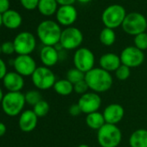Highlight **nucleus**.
<instances>
[{
	"label": "nucleus",
	"instance_id": "72a5a7b5",
	"mask_svg": "<svg viewBox=\"0 0 147 147\" xmlns=\"http://www.w3.org/2000/svg\"><path fill=\"white\" fill-rule=\"evenodd\" d=\"M68 113L72 115V116H78L80 115L81 114H82V111L79 106L78 103H75V104H72L68 109Z\"/></svg>",
	"mask_w": 147,
	"mask_h": 147
},
{
	"label": "nucleus",
	"instance_id": "cd10ccee",
	"mask_svg": "<svg viewBox=\"0 0 147 147\" xmlns=\"http://www.w3.org/2000/svg\"><path fill=\"white\" fill-rule=\"evenodd\" d=\"M24 96H25L26 103H28L29 105H31V106H35L37 102H39L41 100H42L41 93L36 90L27 91L26 94L24 95Z\"/></svg>",
	"mask_w": 147,
	"mask_h": 147
},
{
	"label": "nucleus",
	"instance_id": "7ed1b4c3",
	"mask_svg": "<svg viewBox=\"0 0 147 147\" xmlns=\"http://www.w3.org/2000/svg\"><path fill=\"white\" fill-rule=\"evenodd\" d=\"M97 140L101 147H118L122 140V133L117 125L106 123L98 130Z\"/></svg>",
	"mask_w": 147,
	"mask_h": 147
},
{
	"label": "nucleus",
	"instance_id": "a211bd4d",
	"mask_svg": "<svg viewBox=\"0 0 147 147\" xmlns=\"http://www.w3.org/2000/svg\"><path fill=\"white\" fill-rule=\"evenodd\" d=\"M40 59L44 66L52 67L60 59L59 51L53 46H43L40 51Z\"/></svg>",
	"mask_w": 147,
	"mask_h": 147
},
{
	"label": "nucleus",
	"instance_id": "c85d7f7f",
	"mask_svg": "<svg viewBox=\"0 0 147 147\" xmlns=\"http://www.w3.org/2000/svg\"><path fill=\"white\" fill-rule=\"evenodd\" d=\"M134 46L142 50L145 51L147 49V33L144 32L141 34H139L134 36Z\"/></svg>",
	"mask_w": 147,
	"mask_h": 147
},
{
	"label": "nucleus",
	"instance_id": "39448f33",
	"mask_svg": "<svg viewBox=\"0 0 147 147\" xmlns=\"http://www.w3.org/2000/svg\"><path fill=\"white\" fill-rule=\"evenodd\" d=\"M126 9L120 4H111L107 6L101 14V21L105 27L115 29L121 27L126 16Z\"/></svg>",
	"mask_w": 147,
	"mask_h": 147
},
{
	"label": "nucleus",
	"instance_id": "9d476101",
	"mask_svg": "<svg viewBox=\"0 0 147 147\" xmlns=\"http://www.w3.org/2000/svg\"><path fill=\"white\" fill-rule=\"evenodd\" d=\"M73 62L75 68L87 73L94 68L95 57L94 53L88 47H79L75 50L73 57Z\"/></svg>",
	"mask_w": 147,
	"mask_h": 147
},
{
	"label": "nucleus",
	"instance_id": "e433bc0d",
	"mask_svg": "<svg viewBox=\"0 0 147 147\" xmlns=\"http://www.w3.org/2000/svg\"><path fill=\"white\" fill-rule=\"evenodd\" d=\"M59 5H71L74 4L76 0H55Z\"/></svg>",
	"mask_w": 147,
	"mask_h": 147
},
{
	"label": "nucleus",
	"instance_id": "b1692460",
	"mask_svg": "<svg viewBox=\"0 0 147 147\" xmlns=\"http://www.w3.org/2000/svg\"><path fill=\"white\" fill-rule=\"evenodd\" d=\"M53 89L58 95L67 96L74 91V84L71 82H69L67 78L60 79L55 82Z\"/></svg>",
	"mask_w": 147,
	"mask_h": 147
},
{
	"label": "nucleus",
	"instance_id": "5701e85b",
	"mask_svg": "<svg viewBox=\"0 0 147 147\" xmlns=\"http://www.w3.org/2000/svg\"><path fill=\"white\" fill-rule=\"evenodd\" d=\"M130 147H147V130L138 129L129 138Z\"/></svg>",
	"mask_w": 147,
	"mask_h": 147
},
{
	"label": "nucleus",
	"instance_id": "a19ab883",
	"mask_svg": "<svg viewBox=\"0 0 147 147\" xmlns=\"http://www.w3.org/2000/svg\"><path fill=\"white\" fill-rule=\"evenodd\" d=\"M77 147H89V146L88 145H86V144H81V145L78 146Z\"/></svg>",
	"mask_w": 147,
	"mask_h": 147
},
{
	"label": "nucleus",
	"instance_id": "2f4dec72",
	"mask_svg": "<svg viewBox=\"0 0 147 147\" xmlns=\"http://www.w3.org/2000/svg\"><path fill=\"white\" fill-rule=\"evenodd\" d=\"M23 9L27 10H34L37 9L39 0H19Z\"/></svg>",
	"mask_w": 147,
	"mask_h": 147
},
{
	"label": "nucleus",
	"instance_id": "bb28decb",
	"mask_svg": "<svg viewBox=\"0 0 147 147\" xmlns=\"http://www.w3.org/2000/svg\"><path fill=\"white\" fill-rule=\"evenodd\" d=\"M33 111L37 115V117H44L48 115L49 111V104L44 100H41L35 106H33Z\"/></svg>",
	"mask_w": 147,
	"mask_h": 147
},
{
	"label": "nucleus",
	"instance_id": "4be33fe9",
	"mask_svg": "<svg viewBox=\"0 0 147 147\" xmlns=\"http://www.w3.org/2000/svg\"><path fill=\"white\" fill-rule=\"evenodd\" d=\"M86 124L89 128L98 131L106 124V121H105L103 114L97 111V112H94V113L87 115Z\"/></svg>",
	"mask_w": 147,
	"mask_h": 147
},
{
	"label": "nucleus",
	"instance_id": "ddd939ff",
	"mask_svg": "<svg viewBox=\"0 0 147 147\" xmlns=\"http://www.w3.org/2000/svg\"><path fill=\"white\" fill-rule=\"evenodd\" d=\"M82 111V113L88 115L94 112H97L101 106V98L98 93L87 92L81 95L77 102Z\"/></svg>",
	"mask_w": 147,
	"mask_h": 147
},
{
	"label": "nucleus",
	"instance_id": "c756f323",
	"mask_svg": "<svg viewBox=\"0 0 147 147\" xmlns=\"http://www.w3.org/2000/svg\"><path fill=\"white\" fill-rule=\"evenodd\" d=\"M114 72H115V77L119 80L125 81L128 79L129 77L131 76V68L125 65H121Z\"/></svg>",
	"mask_w": 147,
	"mask_h": 147
},
{
	"label": "nucleus",
	"instance_id": "f3484780",
	"mask_svg": "<svg viewBox=\"0 0 147 147\" xmlns=\"http://www.w3.org/2000/svg\"><path fill=\"white\" fill-rule=\"evenodd\" d=\"M38 122V117L33 110H24L20 114L18 120V126L20 129L24 133H29L33 131Z\"/></svg>",
	"mask_w": 147,
	"mask_h": 147
},
{
	"label": "nucleus",
	"instance_id": "f704fd0d",
	"mask_svg": "<svg viewBox=\"0 0 147 147\" xmlns=\"http://www.w3.org/2000/svg\"><path fill=\"white\" fill-rule=\"evenodd\" d=\"M10 6V0H0V14L3 15L7 10H9Z\"/></svg>",
	"mask_w": 147,
	"mask_h": 147
},
{
	"label": "nucleus",
	"instance_id": "2eb2a0df",
	"mask_svg": "<svg viewBox=\"0 0 147 147\" xmlns=\"http://www.w3.org/2000/svg\"><path fill=\"white\" fill-rule=\"evenodd\" d=\"M102 114L104 115L106 123L117 125L124 118L125 109L120 104L112 103L106 107Z\"/></svg>",
	"mask_w": 147,
	"mask_h": 147
},
{
	"label": "nucleus",
	"instance_id": "423d86ee",
	"mask_svg": "<svg viewBox=\"0 0 147 147\" xmlns=\"http://www.w3.org/2000/svg\"><path fill=\"white\" fill-rule=\"evenodd\" d=\"M121 28L124 32H126V34L133 36L146 32V17L139 12L127 13L121 25Z\"/></svg>",
	"mask_w": 147,
	"mask_h": 147
},
{
	"label": "nucleus",
	"instance_id": "6e6552de",
	"mask_svg": "<svg viewBox=\"0 0 147 147\" xmlns=\"http://www.w3.org/2000/svg\"><path fill=\"white\" fill-rule=\"evenodd\" d=\"M33 84L41 90H46L54 87L56 82L55 73L47 66H39L31 76Z\"/></svg>",
	"mask_w": 147,
	"mask_h": 147
},
{
	"label": "nucleus",
	"instance_id": "aec40b11",
	"mask_svg": "<svg viewBox=\"0 0 147 147\" xmlns=\"http://www.w3.org/2000/svg\"><path fill=\"white\" fill-rule=\"evenodd\" d=\"M3 25L8 29H16L23 22V17L18 11L15 9H9L2 15Z\"/></svg>",
	"mask_w": 147,
	"mask_h": 147
},
{
	"label": "nucleus",
	"instance_id": "6ab92c4d",
	"mask_svg": "<svg viewBox=\"0 0 147 147\" xmlns=\"http://www.w3.org/2000/svg\"><path fill=\"white\" fill-rule=\"evenodd\" d=\"M99 64L101 68L109 72L115 71L122 65L120 57L114 53H107L101 55L99 60Z\"/></svg>",
	"mask_w": 147,
	"mask_h": 147
},
{
	"label": "nucleus",
	"instance_id": "58836bf2",
	"mask_svg": "<svg viewBox=\"0 0 147 147\" xmlns=\"http://www.w3.org/2000/svg\"><path fill=\"white\" fill-rule=\"evenodd\" d=\"M77 2H79V3H90V2H92L93 0H76Z\"/></svg>",
	"mask_w": 147,
	"mask_h": 147
},
{
	"label": "nucleus",
	"instance_id": "412c9836",
	"mask_svg": "<svg viewBox=\"0 0 147 147\" xmlns=\"http://www.w3.org/2000/svg\"><path fill=\"white\" fill-rule=\"evenodd\" d=\"M59 6L55 0H39L37 9L44 16H52L55 15Z\"/></svg>",
	"mask_w": 147,
	"mask_h": 147
},
{
	"label": "nucleus",
	"instance_id": "4c0bfd02",
	"mask_svg": "<svg viewBox=\"0 0 147 147\" xmlns=\"http://www.w3.org/2000/svg\"><path fill=\"white\" fill-rule=\"evenodd\" d=\"M5 133H6V126L3 122H0V137L3 136Z\"/></svg>",
	"mask_w": 147,
	"mask_h": 147
},
{
	"label": "nucleus",
	"instance_id": "1a4fd4ad",
	"mask_svg": "<svg viewBox=\"0 0 147 147\" xmlns=\"http://www.w3.org/2000/svg\"><path fill=\"white\" fill-rule=\"evenodd\" d=\"M13 43L17 55H30L36 49V39L32 33L23 31L16 35Z\"/></svg>",
	"mask_w": 147,
	"mask_h": 147
},
{
	"label": "nucleus",
	"instance_id": "f257e3e1",
	"mask_svg": "<svg viewBox=\"0 0 147 147\" xmlns=\"http://www.w3.org/2000/svg\"><path fill=\"white\" fill-rule=\"evenodd\" d=\"M85 81L89 90L98 94L109 90L113 83L111 72L101 67H94L85 73Z\"/></svg>",
	"mask_w": 147,
	"mask_h": 147
},
{
	"label": "nucleus",
	"instance_id": "a878e982",
	"mask_svg": "<svg viewBox=\"0 0 147 147\" xmlns=\"http://www.w3.org/2000/svg\"><path fill=\"white\" fill-rule=\"evenodd\" d=\"M66 77L69 82H71L73 84H75L85 79V73L75 67V68H72L68 71Z\"/></svg>",
	"mask_w": 147,
	"mask_h": 147
},
{
	"label": "nucleus",
	"instance_id": "f8f14e48",
	"mask_svg": "<svg viewBox=\"0 0 147 147\" xmlns=\"http://www.w3.org/2000/svg\"><path fill=\"white\" fill-rule=\"evenodd\" d=\"M15 71L23 77L32 76L37 68L35 59L30 55H17L13 60Z\"/></svg>",
	"mask_w": 147,
	"mask_h": 147
},
{
	"label": "nucleus",
	"instance_id": "20e7f679",
	"mask_svg": "<svg viewBox=\"0 0 147 147\" xmlns=\"http://www.w3.org/2000/svg\"><path fill=\"white\" fill-rule=\"evenodd\" d=\"M25 103V96L20 91L8 92L2 99L1 106L5 115L14 117L22 113Z\"/></svg>",
	"mask_w": 147,
	"mask_h": 147
},
{
	"label": "nucleus",
	"instance_id": "79ce46f5",
	"mask_svg": "<svg viewBox=\"0 0 147 147\" xmlns=\"http://www.w3.org/2000/svg\"><path fill=\"white\" fill-rule=\"evenodd\" d=\"M3 25V20H2V14H0V28Z\"/></svg>",
	"mask_w": 147,
	"mask_h": 147
},
{
	"label": "nucleus",
	"instance_id": "7c9ffc66",
	"mask_svg": "<svg viewBox=\"0 0 147 147\" xmlns=\"http://www.w3.org/2000/svg\"><path fill=\"white\" fill-rule=\"evenodd\" d=\"M88 90H89V87H88L87 82L85 81V79L74 84V91L76 94H79L81 96L87 93L88 91Z\"/></svg>",
	"mask_w": 147,
	"mask_h": 147
},
{
	"label": "nucleus",
	"instance_id": "9b49d317",
	"mask_svg": "<svg viewBox=\"0 0 147 147\" xmlns=\"http://www.w3.org/2000/svg\"><path fill=\"white\" fill-rule=\"evenodd\" d=\"M120 57L122 65H125L130 68L139 67L145 61L144 51L137 48L135 46L125 47L120 53Z\"/></svg>",
	"mask_w": 147,
	"mask_h": 147
},
{
	"label": "nucleus",
	"instance_id": "4468645a",
	"mask_svg": "<svg viewBox=\"0 0 147 147\" xmlns=\"http://www.w3.org/2000/svg\"><path fill=\"white\" fill-rule=\"evenodd\" d=\"M78 18V11L77 9L71 5H60L56 13H55V19L56 22L64 27H70L72 26Z\"/></svg>",
	"mask_w": 147,
	"mask_h": 147
},
{
	"label": "nucleus",
	"instance_id": "dca6fc26",
	"mask_svg": "<svg viewBox=\"0 0 147 147\" xmlns=\"http://www.w3.org/2000/svg\"><path fill=\"white\" fill-rule=\"evenodd\" d=\"M4 88L9 92H19L24 85V79L22 75L16 71L7 72L3 78Z\"/></svg>",
	"mask_w": 147,
	"mask_h": 147
},
{
	"label": "nucleus",
	"instance_id": "f03ea898",
	"mask_svg": "<svg viewBox=\"0 0 147 147\" xmlns=\"http://www.w3.org/2000/svg\"><path fill=\"white\" fill-rule=\"evenodd\" d=\"M62 29L61 25L53 20H44L36 28V35L43 46H56L60 43Z\"/></svg>",
	"mask_w": 147,
	"mask_h": 147
},
{
	"label": "nucleus",
	"instance_id": "c9c22d12",
	"mask_svg": "<svg viewBox=\"0 0 147 147\" xmlns=\"http://www.w3.org/2000/svg\"><path fill=\"white\" fill-rule=\"evenodd\" d=\"M7 74V67L5 62L0 58V80L4 78V76Z\"/></svg>",
	"mask_w": 147,
	"mask_h": 147
},
{
	"label": "nucleus",
	"instance_id": "473e14b6",
	"mask_svg": "<svg viewBox=\"0 0 147 147\" xmlns=\"http://www.w3.org/2000/svg\"><path fill=\"white\" fill-rule=\"evenodd\" d=\"M2 53L6 55H10L15 53V47L13 41H4L1 44Z\"/></svg>",
	"mask_w": 147,
	"mask_h": 147
},
{
	"label": "nucleus",
	"instance_id": "393cba45",
	"mask_svg": "<svg viewBox=\"0 0 147 147\" xmlns=\"http://www.w3.org/2000/svg\"><path fill=\"white\" fill-rule=\"evenodd\" d=\"M116 40V34L114 29L105 27L100 33V41L106 47H111Z\"/></svg>",
	"mask_w": 147,
	"mask_h": 147
},
{
	"label": "nucleus",
	"instance_id": "0eeeda50",
	"mask_svg": "<svg viewBox=\"0 0 147 147\" xmlns=\"http://www.w3.org/2000/svg\"><path fill=\"white\" fill-rule=\"evenodd\" d=\"M83 39V34L79 28L73 26L67 27L62 29L60 45L65 50H76L82 44Z\"/></svg>",
	"mask_w": 147,
	"mask_h": 147
},
{
	"label": "nucleus",
	"instance_id": "37998d69",
	"mask_svg": "<svg viewBox=\"0 0 147 147\" xmlns=\"http://www.w3.org/2000/svg\"><path fill=\"white\" fill-rule=\"evenodd\" d=\"M1 53H2V47H1V45H0V54Z\"/></svg>",
	"mask_w": 147,
	"mask_h": 147
},
{
	"label": "nucleus",
	"instance_id": "ea45409f",
	"mask_svg": "<svg viewBox=\"0 0 147 147\" xmlns=\"http://www.w3.org/2000/svg\"><path fill=\"white\" fill-rule=\"evenodd\" d=\"M3 90H2V89L0 88V103H1V102H2V99H3Z\"/></svg>",
	"mask_w": 147,
	"mask_h": 147
}]
</instances>
